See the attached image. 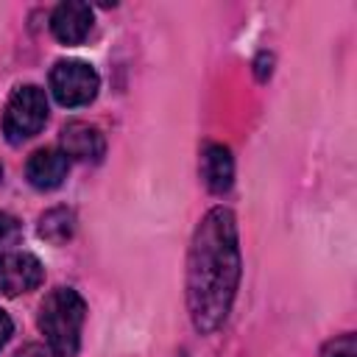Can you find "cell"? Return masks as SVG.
<instances>
[{
  "mask_svg": "<svg viewBox=\"0 0 357 357\" xmlns=\"http://www.w3.org/2000/svg\"><path fill=\"white\" fill-rule=\"evenodd\" d=\"M86 318L84 298L70 287H56L45 296L39 307V329L47 349L56 357H73L81 346V326Z\"/></svg>",
  "mask_w": 357,
  "mask_h": 357,
  "instance_id": "obj_2",
  "label": "cell"
},
{
  "mask_svg": "<svg viewBox=\"0 0 357 357\" xmlns=\"http://www.w3.org/2000/svg\"><path fill=\"white\" fill-rule=\"evenodd\" d=\"M70 159L59 148H39L25 165V176L36 190H56L67 178Z\"/></svg>",
  "mask_w": 357,
  "mask_h": 357,
  "instance_id": "obj_8",
  "label": "cell"
},
{
  "mask_svg": "<svg viewBox=\"0 0 357 357\" xmlns=\"http://www.w3.org/2000/svg\"><path fill=\"white\" fill-rule=\"evenodd\" d=\"M61 153L78 162H98L103 156V134L84 120H73L61 128Z\"/></svg>",
  "mask_w": 357,
  "mask_h": 357,
  "instance_id": "obj_7",
  "label": "cell"
},
{
  "mask_svg": "<svg viewBox=\"0 0 357 357\" xmlns=\"http://www.w3.org/2000/svg\"><path fill=\"white\" fill-rule=\"evenodd\" d=\"M321 357H357V337L354 335H340L324 346Z\"/></svg>",
  "mask_w": 357,
  "mask_h": 357,
  "instance_id": "obj_12",
  "label": "cell"
},
{
  "mask_svg": "<svg viewBox=\"0 0 357 357\" xmlns=\"http://www.w3.org/2000/svg\"><path fill=\"white\" fill-rule=\"evenodd\" d=\"M240 282V245L234 215L215 206L204 215L187 254V310L192 326L215 332L234 301Z\"/></svg>",
  "mask_w": 357,
  "mask_h": 357,
  "instance_id": "obj_1",
  "label": "cell"
},
{
  "mask_svg": "<svg viewBox=\"0 0 357 357\" xmlns=\"http://www.w3.org/2000/svg\"><path fill=\"white\" fill-rule=\"evenodd\" d=\"M201 178L206 184V190L212 192H226L231 187L234 178V162L226 145L220 142H209L201 153Z\"/></svg>",
  "mask_w": 357,
  "mask_h": 357,
  "instance_id": "obj_9",
  "label": "cell"
},
{
  "mask_svg": "<svg viewBox=\"0 0 357 357\" xmlns=\"http://www.w3.org/2000/svg\"><path fill=\"white\" fill-rule=\"evenodd\" d=\"M50 31L64 45H78L92 31V8L81 0H67L50 14Z\"/></svg>",
  "mask_w": 357,
  "mask_h": 357,
  "instance_id": "obj_6",
  "label": "cell"
},
{
  "mask_svg": "<svg viewBox=\"0 0 357 357\" xmlns=\"http://www.w3.org/2000/svg\"><path fill=\"white\" fill-rule=\"evenodd\" d=\"M47 123V98L45 89L25 84L17 86L6 103V114H3V134L11 145L25 142L31 137H36L42 131V126Z\"/></svg>",
  "mask_w": 357,
  "mask_h": 357,
  "instance_id": "obj_3",
  "label": "cell"
},
{
  "mask_svg": "<svg viewBox=\"0 0 357 357\" xmlns=\"http://www.w3.org/2000/svg\"><path fill=\"white\" fill-rule=\"evenodd\" d=\"M45 279L42 262L28 251H8L0 257V293L20 296L39 287Z\"/></svg>",
  "mask_w": 357,
  "mask_h": 357,
  "instance_id": "obj_5",
  "label": "cell"
},
{
  "mask_svg": "<svg viewBox=\"0 0 357 357\" xmlns=\"http://www.w3.org/2000/svg\"><path fill=\"white\" fill-rule=\"evenodd\" d=\"M75 231V215L67 209V206H56V209H47L42 218H39V237L53 243V245H61L73 237Z\"/></svg>",
  "mask_w": 357,
  "mask_h": 357,
  "instance_id": "obj_10",
  "label": "cell"
},
{
  "mask_svg": "<svg viewBox=\"0 0 357 357\" xmlns=\"http://www.w3.org/2000/svg\"><path fill=\"white\" fill-rule=\"evenodd\" d=\"M265 59H268V53H262V56L257 59V75H259V78H265V75H271V64L265 67Z\"/></svg>",
  "mask_w": 357,
  "mask_h": 357,
  "instance_id": "obj_15",
  "label": "cell"
},
{
  "mask_svg": "<svg viewBox=\"0 0 357 357\" xmlns=\"http://www.w3.org/2000/svg\"><path fill=\"white\" fill-rule=\"evenodd\" d=\"M100 86L98 73L78 59H64L56 61L50 70V92L61 106H86L95 100Z\"/></svg>",
  "mask_w": 357,
  "mask_h": 357,
  "instance_id": "obj_4",
  "label": "cell"
},
{
  "mask_svg": "<svg viewBox=\"0 0 357 357\" xmlns=\"http://www.w3.org/2000/svg\"><path fill=\"white\" fill-rule=\"evenodd\" d=\"M11 332H14V324H11V318H8V315L0 310V349H3V346L11 340Z\"/></svg>",
  "mask_w": 357,
  "mask_h": 357,
  "instance_id": "obj_14",
  "label": "cell"
},
{
  "mask_svg": "<svg viewBox=\"0 0 357 357\" xmlns=\"http://www.w3.org/2000/svg\"><path fill=\"white\" fill-rule=\"evenodd\" d=\"M0 178H3V165H0Z\"/></svg>",
  "mask_w": 357,
  "mask_h": 357,
  "instance_id": "obj_16",
  "label": "cell"
},
{
  "mask_svg": "<svg viewBox=\"0 0 357 357\" xmlns=\"http://www.w3.org/2000/svg\"><path fill=\"white\" fill-rule=\"evenodd\" d=\"M20 237H22V226H20V220H17L14 215H8V212H0V251L17 245Z\"/></svg>",
  "mask_w": 357,
  "mask_h": 357,
  "instance_id": "obj_11",
  "label": "cell"
},
{
  "mask_svg": "<svg viewBox=\"0 0 357 357\" xmlns=\"http://www.w3.org/2000/svg\"><path fill=\"white\" fill-rule=\"evenodd\" d=\"M17 357H56L50 349H45V346H39V343H28V346H22L20 351H17Z\"/></svg>",
  "mask_w": 357,
  "mask_h": 357,
  "instance_id": "obj_13",
  "label": "cell"
}]
</instances>
